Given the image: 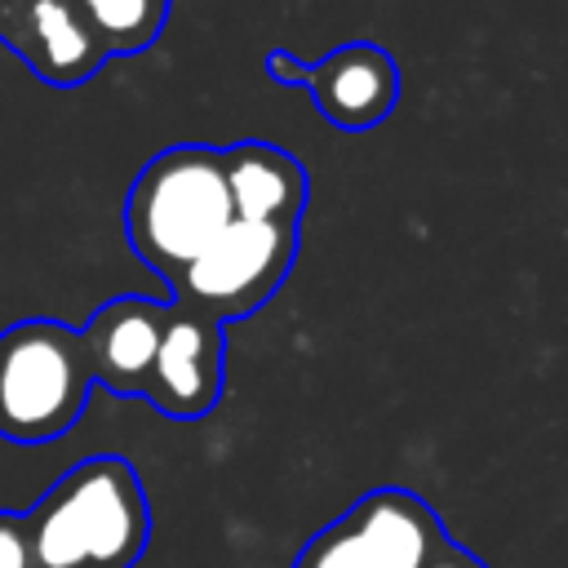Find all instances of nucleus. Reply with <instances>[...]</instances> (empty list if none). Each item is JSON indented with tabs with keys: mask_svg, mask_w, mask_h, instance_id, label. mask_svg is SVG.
<instances>
[{
	"mask_svg": "<svg viewBox=\"0 0 568 568\" xmlns=\"http://www.w3.org/2000/svg\"><path fill=\"white\" fill-rule=\"evenodd\" d=\"M222 382H226V324L169 297L160 351L142 399L173 422H195L217 408Z\"/></svg>",
	"mask_w": 568,
	"mask_h": 568,
	"instance_id": "423d86ee",
	"label": "nucleus"
},
{
	"mask_svg": "<svg viewBox=\"0 0 568 568\" xmlns=\"http://www.w3.org/2000/svg\"><path fill=\"white\" fill-rule=\"evenodd\" d=\"M235 217L222 146L178 142L142 164L124 200L129 248L169 284Z\"/></svg>",
	"mask_w": 568,
	"mask_h": 568,
	"instance_id": "f03ea898",
	"label": "nucleus"
},
{
	"mask_svg": "<svg viewBox=\"0 0 568 568\" xmlns=\"http://www.w3.org/2000/svg\"><path fill=\"white\" fill-rule=\"evenodd\" d=\"M106 58L142 53L169 22V0H80Z\"/></svg>",
	"mask_w": 568,
	"mask_h": 568,
	"instance_id": "9b49d317",
	"label": "nucleus"
},
{
	"mask_svg": "<svg viewBox=\"0 0 568 568\" xmlns=\"http://www.w3.org/2000/svg\"><path fill=\"white\" fill-rule=\"evenodd\" d=\"M93 390V368L80 328L36 315L0 333V439H62Z\"/></svg>",
	"mask_w": 568,
	"mask_h": 568,
	"instance_id": "7ed1b4c3",
	"label": "nucleus"
},
{
	"mask_svg": "<svg viewBox=\"0 0 568 568\" xmlns=\"http://www.w3.org/2000/svg\"><path fill=\"white\" fill-rule=\"evenodd\" d=\"M0 568H36L31 550H27L22 515H13V510H0Z\"/></svg>",
	"mask_w": 568,
	"mask_h": 568,
	"instance_id": "f8f14e48",
	"label": "nucleus"
},
{
	"mask_svg": "<svg viewBox=\"0 0 568 568\" xmlns=\"http://www.w3.org/2000/svg\"><path fill=\"white\" fill-rule=\"evenodd\" d=\"M444 537L448 528L413 488L386 484L324 524L293 568H426Z\"/></svg>",
	"mask_w": 568,
	"mask_h": 568,
	"instance_id": "39448f33",
	"label": "nucleus"
},
{
	"mask_svg": "<svg viewBox=\"0 0 568 568\" xmlns=\"http://www.w3.org/2000/svg\"><path fill=\"white\" fill-rule=\"evenodd\" d=\"M4 9H9V0H0V22H4Z\"/></svg>",
	"mask_w": 568,
	"mask_h": 568,
	"instance_id": "2eb2a0df",
	"label": "nucleus"
},
{
	"mask_svg": "<svg viewBox=\"0 0 568 568\" xmlns=\"http://www.w3.org/2000/svg\"><path fill=\"white\" fill-rule=\"evenodd\" d=\"M36 568H133L151 541V506L124 457L75 462L27 515Z\"/></svg>",
	"mask_w": 568,
	"mask_h": 568,
	"instance_id": "f257e3e1",
	"label": "nucleus"
},
{
	"mask_svg": "<svg viewBox=\"0 0 568 568\" xmlns=\"http://www.w3.org/2000/svg\"><path fill=\"white\" fill-rule=\"evenodd\" d=\"M0 44H9L53 89H75L106 62L80 0H9Z\"/></svg>",
	"mask_w": 568,
	"mask_h": 568,
	"instance_id": "0eeeda50",
	"label": "nucleus"
},
{
	"mask_svg": "<svg viewBox=\"0 0 568 568\" xmlns=\"http://www.w3.org/2000/svg\"><path fill=\"white\" fill-rule=\"evenodd\" d=\"M226 182L235 200V217H266V222H302L311 178L297 155H288L275 142H235L222 146Z\"/></svg>",
	"mask_w": 568,
	"mask_h": 568,
	"instance_id": "9d476101",
	"label": "nucleus"
},
{
	"mask_svg": "<svg viewBox=\"0 0 568 568\" xmlns=\"http://www.w3.org/2000/svg\"><path fill=\"white\" fill-rule=\"evenodd\" d=\"M302 89H311V98L328 124H337L346 133H364L395 111L399 67L382 44L355 40V44L333 49L320 62H306Z\"/></svg>",
	"mask_w": 568,
	"mask_h": 568,
	"instance_id": "1a4fd4ad",
	"label": "nucleus"
},
{
	"mask_svg": "<svg viewBox=\"0 0 568 568\" xmlns=\"http://www.w3.org/2000/svg\"><path fill=\"white\" fill-rule=\"evenodd\" d=\"M266 75L275 80V84H306V62L297 58V53H288V49H271L266 53Z\"/></svg>",
	"mask_w": 568,
	"mask_h": 568,
	"instance_id": "ddd939ff",
	"label": "nucleus"
},
{
	"mask_svg": "<svg viewBox=\"0 0 568 568\" xmlns=\"http://www.w3.org/2000/svg\"><path fill=\"white\" fill-rule=\"evenodd\" d=\"M426 568H488V564H484L475 550H466L462 541L444 537V541H439V550L426 559Z\"/></svg>",
	"mask_w": 568,
	"mask_h": 568,
	"instance_id": "4468645a",
	"label": "nucleus"
},
{
	"mask_svg": "<svg viewBox=\"0 0 568 568\" xmlns=\"http://www.w3.org/2000/svg\"><path fill=\"white\" fill-rule=\"evenodd\" d=\"M164 315H169V302L138 297V293L102 302L89 315V324L80 328L84 355L93 368V386H106L120 399H142L155 351H160Z\"/></svg>",
	"mask_w": 568,
	"mask_h": 568,
	"instance_id": "6e6552de",
	"label": "nucleus"
},
{
	"mask_svg": "<svg viewBox=\"0 0 568 568\" xmlns=\"http://www.w3.org/2000/svg\"><path fill=\"white\" fill-rule=\"evenodd\" d=\"M297 235L302 222L231 217V226L169 280V297L235 324L280 293L297 257Z\"/></svg>",
	"mask_w": 568,
	"mask_h": 568,
	"instance_id": "20e7f679",
	"label": "nucleus"
}]
</instances>
